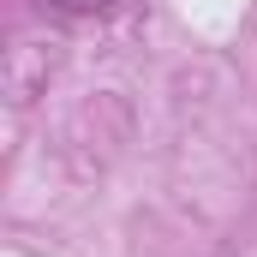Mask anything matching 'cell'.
<instances>
[{"mask_svg":"<svg viewBox=\"0 0 257 257\" xmlns=\"http://www.w3.org/2000/svg\"><path fill=\"white\" fill-rule=\"evenodd\" d=\"M66 12H96V6H108V0H60Z\"/></svg>","mask_w":257,"mask_h":257,"instance_id":"6da1fadb","label":"cell"}]
</instances>
